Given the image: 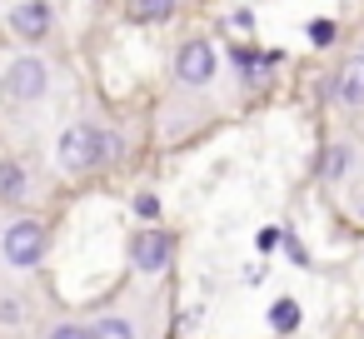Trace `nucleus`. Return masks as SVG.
Instances as JSON below:
<instances>
[{
  "mask_svg": "<svg viewBox=\"0 0 364 339\" xmlns=\"http://www.w3.org/2000/svg\"><path fill=\"white\" fill-rule=\"evenodd\" d=\"M110 135L100 130V125H70L65 135H60V145H55V160H60V170H70V175H90V170H100L105 160H110Z\"/></svg>",
  "mask_w": 364,
  "mask_h": 339,
  "instance_id": "nucleus-1",
  "label": "nucleus"
},
{
  "mask_svg": "<svg viewBox=\"0 0 364 339\" xmlns=\"http://www.w3.org/2000/svg\"><path fill=\"white\" fill-rule=\"evenodd\" d=\"M46 90H50V65L41 55H21V60L6 65V75H0V95H6V105H36Z\"/></svg>",
  "mask_w": 364,
  "mask_h": 339,
  "instance_id": "nucleus-2",
  "label": "nucleus"
},
{
  "mask_svg": "<svg viewBox=\"0 0 364 339\" xmlns=\"http://www.w3.org/2000/svg\"><path fill=\"white\" fill-rule=\"evenodd\" d=\"M0 254H6L11 269H36L41 254H46V230L36 220H16L6 225V235H0Z\"/></svg>",
  "mask_w": 364,
  "mask_h": 339,
  "instance_id": "nucleus-3",
  "label": "nucleus"
},
{
  "mask_svg": "<svg viewBox=\"0 0 364 339\" xmlns=\"http://www.w3.org/2000/svg\"><path fill=\"white\" fill-rule=\"evenodd\" d=\"M215 75H220V50H215L210 41L180 45V55H175V80H180V85H210Z\"/></svg>",
  "mask_w": 364,
  "mask_h": 339,
  "instance_id": "nucleus-4",
  "label": "nucleus"
},
{
  "mask_svg": "<svg viewBox=\"0 0 364 339\" xmlns=\"http://www.w3.org/2000/svg\"><path fill=\"white\" fill-rule=\"evenodd\" d=\"M130 264H135L140 274H160V269L170 264V235H160V230H140V235L130 240Z\"/></svg>",
  "mask_w": 364,
  "mask_h": 339,
  "instance_id": "nucleus-5",
  "label": "nucleus"
},
{
  "mask_svg": "<svg viewBox=\"0 0 364 339\" xmlns=\"http://www.w3.org/2000/svg\"><path fill=\"white\" fill-rule=\"evenodd\" d=\"M50 6L46 0H21V6L11 11V26H16V36H26V41H41L46 31H50Z\"/></svg>",
  "mask_w": 364,
  "mask_h": 339,
  "instance_id": "nucleus-6",
  "label": "nucleus"
},
{
  "mask_svg": "<svg viewBox=\"0 0 364 339\" xmlns=\"http://www.w3.org/2000/svg\"><path fill=\"white\" fill-rule=\"evenodd\" d=\"M334 100H339L344 110H359V105H364V55L344 60V70H339V80H334Z\"/></svg>",
  "mask_w": 364,
  "mask_h": 339,
  "instance_id": "nucleus-7",
  "label": "nucleus"
},
{
  "mask_svg": "<svg viewBox=\"0 0 364 339\" xmlns=\"http://www.w3.org/2000/svg\"><path fill=\"white\" fill-rule=\"evenodd\" d=\"M175 6H180V0H130V21H140V26H160V21L175 16Z\"/></svg>",
  "mask_w": 364,
  "mask_h": 339,
  "instance_id": "nucleus-8",
  "label": "nucleus"
},
{
  "mask_svg": "<svg viewBox=\"0 0 364 339\" xmlns=\"http://www.w3.org/2000/svg\"><path fill=\"white\" fill-rule=\"evenodd\" d=\"M26 195V170L21 165H0V200H21Z\"/></svg>",
  "mask_w": 364,
  "mask_h": 339,
  "instance_id": "nucleus-9",
  "label": "nucleus"
},
{
  "mask_svg": "<svg viewBox=\"0 0 364 339\" xmlns=\"http://www.w3.org/2000/svg\"><path fill=\"white\" fill-rule=\"evenodd\" d=\"M269 324L274 329H299V304L294 299H274L269 304Z\"/></svg>",
  "mask_w": 364,
  "mask_h": 339,
  "instance_id": "nucleus-10",
  "label": "nucleus"
},
{
  "mask_svg": "<svg viewBox=\"0 0 364 339\" xmlns=\"http://www.w3.org/2000/svg\"><path fill=\"white\" fill-rule=\"evenodd\" d=\"M90 339H135V329H130L125 319H100V324L90 329Z\"/></svg>",
  "mask_w": 364,
  "mask_h": 339,
  "instance_id": "nucleus-11",
  "label": "nucleus"
},
{
  "mask_svg": "<svg viewBox=\"0 0 364 339\" xmlns=\"http://www.w3.org/2000/svg\"><path fill=\"white\" fill-rule=\"evenodd\" d=\"M334 36H339V31H334V21H309V41H314V45H329Z\"/></svg>",
  "mask_w": 364,
  "mask_h": 339,
  "instance_id": "nucleus-12",
  "label": "nucleus"
},
{
  "mask_svg": "<svg viewBox=\"0 0 364 339\" xmlns=\"http://www.w3.org/2000/svg\"><path fill=\"white\" fill-rule=\"evenodd\" d=\"M0 324H21V299H0Z\"/></svg>",
  "mask_w": 364,
  "mask_h": 339,
  "instance_id": "nucleus-13",
  "label": "nucleus"
},
{
  "mask_svg": "<svg viewBox=\"0 0 364 339\" xmlns=\"http://www.w3.org/2000/svg\"><path fill=\"white\" fill-rule=\"evenodd\" d=\"M230 31H240V36L255 31V11H235V16H230Z\"/></svg>",
  "mask_w": 364,
  "mask_h": 339,
  "instance_id": "nucleus-14",
  "label": "nucleus"
},
{
  "mask_svg": "<svg viewBox=\"0 0 364 339\" xmlns=\"http://www.w3.org/2000/svg\"><path fill=\"white\" fill-rule=\"evenodd\" d=\"M50 339H90V329H80V324H60V329H50Z\"/></svg>",
  "mask_w": 364,
  "mask_h": 339,
  "instance_id": "nucleus-15",
  "label": "nucleus"
},
{
  "mask_svg": "<svg viewBox=\"0 0 364 339\" xmlns=\"http://www.w3.org/2000/svg\"><path fill=\"white\" fill-rule=\"evenodd\" d=\"M339 170H344V150H334V155L324 160V175H339Z\"/></svg>",
  "mask_w": 364,
  "mask_h": 339,
  "instance_id": "nucleus-16",
  "label": "nucleus"
}]
</instances>
